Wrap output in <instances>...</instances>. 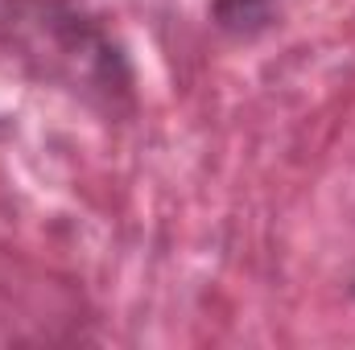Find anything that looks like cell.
<instances>
[{"mask_svg":"<svg viewBox=\"0 0 355 350\" xmlns=\"http://www.w3.org/2000/svg\"><path fill=\"white\" fill-rule=\"evenodd\" d=\"M0 42L42 83L71 91L107 116L132 111L137 75L124 46L75 0H0Z\"/></svg>","mask_w":355,"mask_h":350,"instance_id":"obj_1","label":"cell"},{"mask_svg":"<svg viewBox=\"0 0 355 350\" xmlns=\"http://www.w3.org/2000/svg\"><path fill=\"white\" fill-rule=\"evenodd\" d=\"M285 0H211V21L227 37H261L281 21Z\"/></svg>","mask_w":355,"mask_h":350,"instance_id":"obj_2","label":"cell"},{"mask_svg":"<svg viewBox=\"0 0 355 350\" xmlns=\"http://www.w3.org/2000/svg\"><path fill=\"white\" fill-rule=\"evenodd\" d=\"M352 297H355V284H352Z\"/></svg>","mask_w":355,"mask_h":350,"instance_id":"obj_3","label":"cell"}]
</instances>
